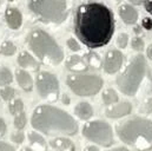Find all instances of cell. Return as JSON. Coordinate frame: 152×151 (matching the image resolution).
<instances>
[{
  "mask_svg": "<svg viewBox=\"0 0 152 151\" xmlns=\"http://www.w3.org/2000/svg\"><path fill=\"white\" fill-rule=\"evenodd\" d=\"M75 32L90 48L103 47L114 33V18L111 10L100 2L81 4L76 12Z\"/></svg>",
  "mask_w": 152,
  "mask_h": 151,
  "instance_id": "cell-1",
  "label": "cell"
},
{
  "mask_svg": "<svg viewBox=\"0 0 152 151\" xmlns=\"http://www.w3.org/2000/svg\"><path fill=\"white\" fill-rule=\"evenodd\" d=\"M32 126L45 135H69L75 136L78 132L76 120L65 111L51 106L40 105L32 114Z\"/></svg>",
  "mask_w": 152,
  "mask_h": 151,
  "instance_id": "cell-2",
  "label": "cell"
},
{
  "mask_svg": "<svg viewBox=\"0 0 152 151\" xmlns=\"http://www.w3.org/2000/svg\"><path fill=\"white\" fill-rule=\"evenodd\" d=\"M119 138L138 151L152 149V120L134 117L117 126Z\"/></svg>",
  "mask_w": 152,
  "mask_h": 151,
  "instance_id": "cell-3",
  "label": "cell"
},
{
  "mask_svg": "<svg viewBox=\"0 0 152 151\" xmlns=\"http://www.w3.org/2000/svg\"><path fill=\"white\" fill-rule=\"evenodd\" d=\"M31 51L45 64L58 65L64 59V52L57 41L42 30H33L27 37Z\"/></svg>",
  "mask_w": 152,
  "mask_h": 151,
  "instance_id": "cell-4",
  "label": "cell"
},
{
  "mask_svg": "<svg viewBox=\"0 0 152 151\" xmlns=\"http://www.w3.org/2000/svg\"><path fill=\"white\" fill-rule=\"evenodd\" d=\"M146 72V60L144 56H136L125 71L117 78V85L119 90L126 96H134L139 89L142 80Z\"/></svg>",
  "mask_w": 152,
  "mask_h": 151,
  "instance_id": "cell-5",
  "label": "cell"
},
{
  "mask_svg": "<svg viewBox=\"0 0 152 151\" xmlns=\"http://www.w3.org/2000/svg\"><path fill=\"white\" fill-rule=\"evenodd\" d=\"M28 7L44 23L61 24L69 14L66 0H30Z\"/></svg>",
  "mask_w": 152,
  "mask_h": 151,
  "instance_id": "cell-6",
  "label": "cell"
},
{
  "mask_svg": "<svg viewBox=\"0 0 152 151\" xmlns=\"http://www.w3.org/2000/svg\"><path fill=\"white\" fill-rule=\"evenodd\" d=\"M66 83L69 87L78 96H94L103 87V79L96 75H71Z\"/></svg>",
  "mask_w": 152,
  "mask_h": 151,
  "instance_id": "cell-7",
  "label": "cell"
},
{
  "mask_svg": "<svg viewBox=\"0 0 152 151\" xmlns=\"http://www.w3.org/2000/svg\"><path fill=\"white\" fill-rule=\"evenodd\" d=\"M83 135L88 141L105 148L111 147L114 143L111 126L103 120H93L86 123L83 128Z\"/></svg>",
  "mask_w": 152,
  "mask_h": 151,
  "instance_id": "cell-8",
  "label": "cell"
},
{
  "mask_svg": "<svg viewBox=\"0 0 152 151\" xmlns=\"http://www.w3.org/2000/svg\"><path fill=\"white\" fill-rule=\"evenodd\" d=\"M36 85L41 98L54 102L59 97V81L57 77L50 72L42 71L38 73L36 79Z\"/></svg>",
  "mask_w": 152,
  "mask_h": 151,
  "instance_id": "cell-9",
  "label": "cell"
},
{
  "mask_svg": "<svg viewBox=\"0 0 152 151\" xmlns=\"http://www.w3.org/2000/svg\"><path fill=\"white\" fill-rule=\"evenodd\" d=\"M123 65V53L118 50H110L106 54H105V59H104V70L106 73L113 75L115 72H118L120 70Z\"/></svg>",
  "mask_w": 152,
  "mask_h": 151,
  "instance_id": "cell-10",
  "label": "cell"
},
{
  "mask_svg": "<svg viewBox=\"0 0 152 151\" xmlns=\"http://www.w3.org/2000/svg\"><path fill=\"white\" fill-rule=\"evenodd\" d=\"M5 19H6V23H7L8 27L12 29V30H18L23 24L21 13L18 8H14V7H10V8L6 10Z\"/></svg>",
  "mask_w": 152,
  "mask_h": 151,
  "instance_id": "cell-11",
  "label": "cell"
},
{
  "mask_svg": "<svg viewBox=\"0 0 152 151\" xmlns=\"http://www.w3.org/2000/svg\"><path fill=\"white\" fill-rule=\"evenodd\" d=\"M131 110H132L131 104L129 102H124V103H120L118 105L107 108L105 110V114L109 118H120V117H124V116L129 114L131 112Z\"/></svg>",
  "mask_w": 152,
  "mask_h": 151,
  "instance_id": "cell-12",
  "label": "cell"
},
{
  "mask_svg": "<svg viewBox=\"0 0 152 151\" xmlns=\"http://www.w3.org/2000/svg\"><path fill=\"white\" fill-rule=\"evenodd\" d=\"M119 14L123 21L127 25L136 24L138 20V12L131 5H121L119 7Z\"/></svg>",
  "mask_w": 152,
  "mask_h": 151,
  "instance_id": "cell-13",
  "label": "cell"
},
{
  "mask_svg": "<svg viewBox=\"0 0 152 151\" xmlns=\"http://www.w3.org/2000/svg\"><path fill=\"white\" fill-rule=\"evenodd\" d=\"M66 67L71 72H76V73L85 72L88 70L87 63L79 56H71L66 62Z\"/></svg>",
  "mask_w": 152,
  "mask_h": 151,
  "instance_id": "cell-14",
  "label": "cell"
},
{
  "mask_svg": "<svg viewBox=\"0 0 152 151\" xmlns=\"http://www.w3.org/2000/svg\"><path fill=\"white\" fill-rule=\"evenodd\" d=\"M18 64L23 67V69H31L33 71H38L39 70V63L36 60L34 57H32L28 52L24 51L18 56Z\"/></svg>",
  "mask_w": 152,
  "mask_h": 151,
  "instance_id": "cell-15",
  "label": "cell"
},
{
  "mask_svg": "<svg viewBox=\"0 0 152 151\" xmlns=\"http://www.w3.org/2000/svg\"><path fill=\"white\" fill-rule=\"evenodd\" d=\"M50 145L56 151H76L73 142L65 137H57L50 141Z\"/></svg>",
  "mask_w": 152,
  "mask_h": 151,
  "instance_id": "cell-16",
  "label": "cell"
},
{
  "mask_svg": "<svg viewBox=\"0 0 152 151\" xmlns=\"http://www.w3.org/2000/svg\"><path fill=\"white\" fill-rule=\"evenodd\" d=\"M15 78H17V81L18 84L20 85V87L24 90V91H31L33 89V80H32V77L30 76L28 72H26L25 70H17L15 72Z\"/></svg>",
  "mask_w": 152,
  "mask_h": 151,
  "instance_id": "cell-17",
  "label": "cell"
},
{
  "mask_svg": "<svg viewBox=\"0 0 152 151\" xmlns=\"http://www.w3.org/2000/svg\"><path fill=\"white\" fill-rule=\"evenodd\" d=\"M28 141L31 143V148L34 151H46L47 144L42 136H40L38 132H28Z\"/></svg>",
  "mask_w": 152,
  "mask_h": 151,
  "instance_id": "cell-18",
  "label": "cell"
},
{
  "mask_svg": "<svg viewBox=\"0 0 152 151\" xmlns=\"http://www.w3.org/2000/svg\"><path fill=\"white\" fill-rule=\"evenodd\" d=\"M75 113H76L80 119L88 120L93 116V109H92V106L88 103L81 102V103H79L76 108H75Z\"/></svg>",
  "mask_w": 152,
  "mask_h": 151,
  "instance_id": "cell-19",
  "label": "cell"
},
{
  "mask_svg": "<svg viewBox=\"0 0 152 151\" xmlns=\"http://www.w3.org/2000/svg\"><path fill=\"white\" fill-rule=\"evenodd\" d=\"M86 63H87L88 67L94 69V70H98L102 66V59H100V57L98 54L93 53V52H90L86 56Z\"/></svg>",
  "mask_w": 152,
  "mask_h": 151,
  "instance_id": "cell-20",
  "label": "cell"
},
{
  "mask_svg": "<svg viewBox=\"0 0 152 151\" xmlns=\"http://www.w3.org/2000/svg\"><path fill=\"white\" fill-rule=\"evenodd\" d=\"M12 80H13V76H12V72L10 71V69L0 65V86L8 85L12 83Z\"/></svg>",
  "mask_w": 152,
  "mask_h": 151,
  "instance_id": "cell-21",
  "label": "cell"
},
{
  "mask_svg": "<svg viewBox=\"0 0 152 151\" xmlns=\"http://www.w3.org/2000/svg\"><path fill=\"white\" fill-rule=\"evenodd\" d=\"M118 99H119V97L113 89H107L103 92V100L106 105H112L118 102Z\"/></svg>",
  "mask_w": 152,
  "mask_h": 151,
  "instance_id": "cell-22",
  "label": "cell"
},
{
  "mask_svg": "<svg viewBox=\"0 0 152 151\" xmlns=\"http://www.w3.org/2000/svg\"><path fill=\"white\" fill-rule=\"evenodd\" d=\"M15 51H17V46L10 40L4 41L0 46V53L4 56H13Z\"/></svg>",
  "mask_w": 152,
  "mask_h": 151,
  "instance_id": "cell-23",
  "label": "cell"
},
{
  "mask_svg": "<svg viewBox=\"0 0 152 151\" xmlns=\"http://www.w3.org/2000/svg\"><path fill=\"white\" fill-rule=\"evenodd\" d=\"M0 97H1L4 100L10 102V100H12V99L15 97V90H14L12 86L5 85V86H2V87L0 89Z\"/></svg>",
  "mask_w": 152,
  "mask_h": 151,
  "instance_id": "cell-24",
  "label": "cell"
},
{
  "mask_svg": "<svg viewBox=\"0 0 152 151\" xmlns=\"http://www.w3.org/2000/svg\"><path fill=\"white\" fill-rule=\"evenodd\" d=\"M8 110L13 116H15L17 113L23 112L24 111V102L21 99H14L8 105Z\"/></svg>",
  "mask_w": 152,
  "mask_h": 151,
  "instance_id": "cell-25",
  "label": "cell"
},
{
  "mask_svg": "<svg viewBox=\"0 0 152 151\" xmlns=\"http://www.w3.org/2000/svg\"><path fill=\"white\" fill-rule=\"evenodd\" d=\"M26 123H27V118H26V114L24 113V111L15 114V117H14V126L18 130H23L25 128Z\"/></svg>",
  "mask_w": 152,
  "mask_h": 151,
  "instance_id": "cell-26",
  "label": "cell"
},
{
  "mask_svg": "<svg viewBox=\"0 0 152 151\" xmlns=\"http://www.w3.org/2000/svg\"><path fill=\"white\" fill-rule=\"evenodd\" d=\"M132 48L136 51H143L144 50V40L140 37H134L132 39Z\"/></svg>",
  "mask_w": 152,
  "mask_h": 151,
  "instance_id": "cell-27",
  "label": "cell"
},
{
  "mask_svg": "<svg viewBox=\"0 0 152 151\" xmlns=\"http://www.w3.org/2000/svg\"><path fill=\"white\" fill-rule=\"evenodd\" d=\"M127 43H129V36L126 33H120L118 36V39H117V44L120 48H125L127 46Z\"/></svg>",
  "mask_w": 152,
  "mask_h": 151,
  "instance_id": "cell-28",
  "label": "cell"
},
{
  "mask_svg": "<svg viewBox=\"0 0 152 151\" xmlns=\"http://www.w3.org/2000/svg\"><path fill=\"white\" fill-rule=\"evenodd\" d=\"M11 139H12V142H14L15 144H21V143L24 142V139H25V136H24V133H23L21 131H17V132L12 133Z\"/></svg>",
  "mask_w": 152,
  "mask_h": 151,
  "instance_id": "cell-29",
  "label": "cell"
},
{
  "mask_svg": "<svg viewBox=\"0 0 152 151\" xmlns=\"http://www.w3.org/2000/svg\"><path fill=\"white\" fill-rule=\"evenodd\" d=\"M66 44H67L69 48L72 50V51H79L80 50V45L78 44V41H77L76 39H73V38H70Z\"/></svg>",
  "mask_w": 152,
  "mask_h": 151,
  "instance_id": "cell-30",
  "label": "cell"
},
{
  "mask_svg": "<svg viewBox=\"0 0 152 151\" xmlns=\"http://www.w3.org/2000/svg\"><path fill=\"white\" fill-rule=\"evenodd\" d=\"M142 26H143L145 30H148V31L152 30V19L151 18H144V19L142 20Z\"/></svg>",
  "mask_w": 152,
  "mask_h": 151,
  "instance_id": "cell-31",
  "label": "cell"
},
{
  "mask_svg": "<svg viewBox=\"0 0 152 151\" xmlns=\"http://www.w3.org/2000/svg\"><path fill=\"white\" fill-rule=\"evenodd\" d=\"M0 151H15V149L11 144L0 141Z\"/></svg>",
  "mask_w": 152,
  "mask_h": 151,
  "instance_id": "cell-32",
  "label": "cell"
},
{
  "mask_svg": "<svg viewBox=\"0 0 152 151\" xmlns=\"http://www.w3.org/2000/svg\"><path fill=\"white\" fill-rule=\"evenodd\" d=\"M6 130H7V126H6V123L2 118H0V138L4 137V135L6 133Z\"/></svg>",
  "mask_w": 152,
  "mask_h": 151,
  "instance_id": "cell-33",
  "label": "cell"
},
{
  "mask_svg": "<svg viewBox=\"0 0 152 151\" xmlns=\"http://www.w3.org/2000/svg\"><path fill=\"white\" fill-rule=\"evenodd\" d=\"M144 110L146 113H151L152 112V98H149L145 103V106H144Z\"/></svg>",
  "mask_w": 152,
  "mask_h": 151,
  "instance_id": "cell-34",
  "label": "cell"
},
{
  "mask_svg": "<svg viewBox=\"0 0 152 151\" xmlns=\"http://www.w3.org/2000/svg\"><path fill=\"white\" fill-rule=\"evenodd\" d=\"M144 7L150 14H152V0H144Z\"/></svg>",
  "mask_w": 152,
  "mask_h": 151,
  "instance_id": "cell-35",
  "label": "cell"
},
{
  "mask_svg": "<svg viewBox=\"0 0 152 151\" xmlns=\"http://www.w3.org/2000/svg\"><path fill=\"white\" fill-rule=\"evenodd\" d=\"M84 151H99V149L97 147H93V145H90V147H86Z\"/></svg>",
  "mask_w": 152,
  "mask_h": 151,
  "instance_id": "cell-36",
  "label": "cell"
},
{
  "mask_svg": "<svg viewBox=\"0 0 152 151\" xmlns=\"http://www.w3.org/2000/svg\"><path fill=\"white\" fill-rule=\"evenodd\" d=\"M146 53H148V57H149V59L152 60V44L148 47V51H146Z\"/></svg>",
  "mask_w": 152,
  "mask_h": 151,
  "instance_id": "cell-37",
  "label": "cell"
},
{
  "mask_svg": "<svg viewBox=\"0 0 152 151\" xmlns=\"http://www.w3.org/2000/svg\"><path fill=\"white\" fill-rule=\"evenodd\" d=\"M132 5H140L143 2V0H129Z\"/></svg>",
  "mask_w": 152,
  "mask_h": 151,
  "instance_id": "cell-38",
  "label": "cell"
},
{
  "mask_svg": "<svg viewBox=\"0 0 152 151\" xmlns=\"http://www.w3.org/2000/svg\"><path fill=\"white\" fill-rule=\"evenodd\" d=\"M110 151H130V150H127V149H125V148H115V149L110 150Z\"/></svg>",
  "mask_w": 152,
  "mask_h": 151,
  "instance_id": "cell-39",
  "label": "cell"
},
{
  "mask_svg": "<svg viewBox=\"0 0 152 151\" xmlns=\"http://www.w3.org/2000/svg\"><path fill=\"white\" fill-rule=\"evenodd\" d=\"M20 151H34L32 148H27V147H25V148H23Z\"/></svg>",
  "mask_w": 152,
  "mask_h": 151,
  "instance_id": "cell-40",
  "label": "cell"
},
{
  "mask_svg": "<svg viewBox=\"0 0 152 151\" xmlns=\"http://www.w3.org/2000/svg\"><path fill=\"white\" fill-rule=\"evenodd\" d=\"M0 1H1V0H0Z\"/></svg>",
  "mask_w": 152,
  "mask_h": 151,
  "instance_id": "cell-41",
  "label": "cell"
}]
</instances>
